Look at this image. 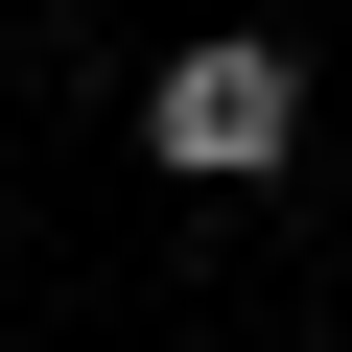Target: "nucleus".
I'll use <instances>...</instances> for the list:
<instances>
[{"instance_id":"nucleus-1","label":"nucleus","mask_w":352,"mask_h":352,"mask_svg":"<svg viewBox=\"0 0 352 352\" xmlns=\"http://www.w3.org/2000/svg\"><path fill=\"white\" fill-rule=\"evenodd\" d=\"M141 164H164V188H282V164H305V47H282V24L164 47V71H141Z\"/></svg>"}]
</instances>
